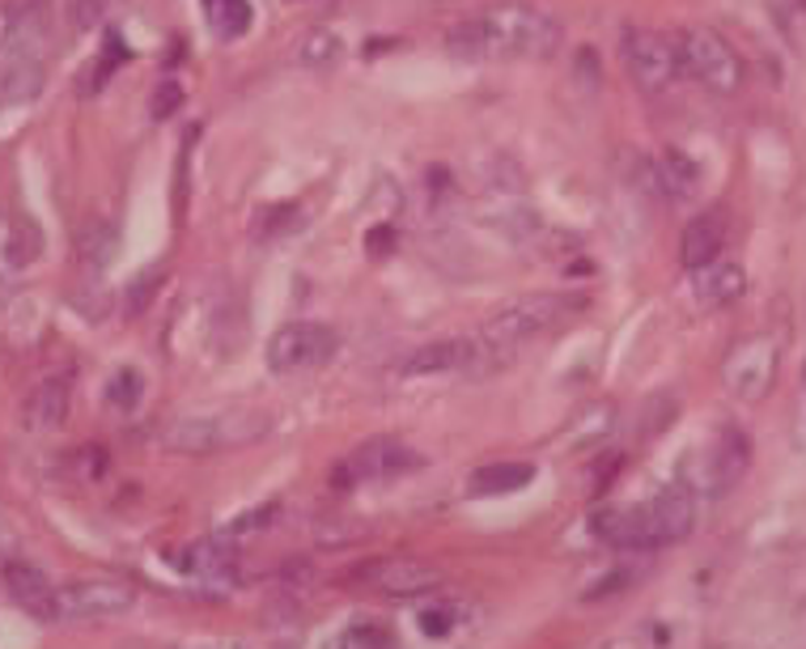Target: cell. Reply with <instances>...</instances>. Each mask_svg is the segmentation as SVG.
I'll return each instance as SVG.
<instances>
[{"label":"cell","mask_w":806,"mask_h":649,"mask_svg":"<svg viewBox=\"0 0 806 649\" xmlns=\"http://www.w3.org/2000/svg\"><path fill=\"white\" fill-rule=\"evenodd\" d=\"M586 306V297H573V293H526L518 302H510L505 311H497L484 327H480V336L488 339L493 348L501 353H514L522 339L540 336L547 327H556V323H565L573 314Z\"/></svg>","instance_id":"cell-3"},{"label":"cell","mask_w":806,"mask_h":649,"mask_svg":"<svg viewBox=\"0 0 806 649\" xmlns=\"http://www.w3.org/2000/svg\"><path fill=\"white\" fill-rule=\"evenodd\" d=\"M658 174H663V192L688 195L692 187H696V166H692L684 153H666Z\"/></svg>","instance_id":"cell-23"},{"label":"cell","mask_w":806,"mask_h":649,"mask_svg":"<svg viewBox=\"0 0 806 649\" xmlns=\"http://www.w3.org/2000/svg\"><path fill=\"white\" fill-rule=\"evenodd\" d=\"M107 4H111V0H72V26H77V30H90V26L107 13Z\"/></svg>","instance_id":"cell-31"},{"label":"cell","mask_w":806,"mask_h":649,"mask_svg":"<svg viewBox=\"0 0 806 649\" xmlns=\"http://www.w3.org/2000/svg\"><path fill=\"white\" fill-rule=\"evenodd\" d=\"M365 251H370L374 260H386V255L395 251V230H391V225H374V230L365 234Z\"/></svg>","instance_id":"cell-32"},{"label":"cell","mask_w":806,"mask_h":649,"mask_svg":"<svg viewBox=\"0 0 806 649\" xmlns=\"http://www.w3.org/2000/svg\"><path fill=\"white\" fill-rule=\"evenodd\" d=\"M696 523V505L684 484L663 488L658 497H649L645 505L633 509H607L594 514V535L616 544V548H666L679 544Z\"/></svg>","instance_id":"cell-2"},{"label":"cell","mask_w":806,"mask_h":649,"mask_svg":"<svg viewBox=\"0 0 806 649\" xmlns=\"http://www.w3.org/2000/svg\"><path fill=\"white\" fill-rule=\"evenodd\" d=\"M4 590L13 595V602L30 611V616H39V620H56L60 616V590L48 581L43 569H34V565H26V560H9L4 565Z\"/></svg>","instance_id":"cell-12"},{"label":"cell","mask_w":806,"mask_h":649,"mask_svg":"<svg viewBox=\"0 0 806 649\" xmlns=\"http://www.w3.org/2000/svg\"><path fill=\"white\" fill-rule=\"evenodd\" d=\"M421 467V455L412 446H403L395 437H374L365 442L353 458L335 463L332 467V484L335 488H353L361 480H395L403 471H416Z\"/></svg>","instance_id":"cell-8"},{"label":"cell","mask_w":806,"mask_h":649,"mask_svg":"<svg viewBox=\"0 0 806 649\" xmlns=\"http://www.w3.org/2000/svg\"><path fill=\"white\" fill-rule=\"evenodd\" d=\"M442 581V574L433 565H421V560H382L374 569V586L386 590V595H425Z\"/></svg>","instance_id":"cell-16"},{"label":"cell","mask_w":806,"mask_h":649,"mask_svg":"<svg viewBox=\"0 0 806 649\" xmlns=\"http://www.w3.org/2000/svg\"><path fill=\"white\" fill-rule=\"evenodd\" d=\"M123 60H128V48L119 43V34H107V55H102V64H94V72H90V90H85V94H94L98 85H107V77H111Z\"/></svg>","instance_id":"cell-26"},{"label":"cell","mask_w":806,"mask_h":649,"mask_svg":"<svg viewBox=\"0 0 806 649\" xmlns=\"http://www.w3.org/2000/svg\"><path fill=\"white\" fill-rule=\"evenodd\" d=\"M69 408H72L69 383H64V378H51V383L30 391V399H26V420H30L34 429H56V425L69 420Z\"/></svg>","instance_id":"cell-17"},{"label":"cell","mask_w":806,"mask_h":649,"mask_svg":"<svg viewBox=\"0 0 806 649\" xmlns=\"http://www.w3.org/2000/svg\"><path fill=\"white\" fill-rule=\"evenodd\" d=\"M204 4V18L213 26L216 39H242L246 26H251V0H200Z\"/></svg>","instance_id":"cell-20"},{"label":"cell","mask_w":806,"mask_h":649,"mask_svg":"<svg viewBox=\"0 0 806 649\" xmlns=\"http://www.w3.org/2000/svg\"><path fill=\"white\" fill-rule=\"evenodd\" d=\"M692 288H696V302L722 311V306H735L738 297L747 293V272L731 260H713L709 267H696L692 272Z\"/></svg>","instance_id":"cell-13"},{"label":"cell","mask_w":806,"mask_h":649,"mask_svg":"<svg viewBox=\"0 0 806 649\" xmlns=\"http://www.w3.org/2000/svg\"><path fill=\"white\" fill-rule=\"evenodd\" d=\"M798 4H803V9H806V0H798Z\"/></svg>","instance_id":"cell-35"},{"label":"cell","mask_w":806,"mask_h":649,"mask_svg":"<svg viewBox=\"0 0 806 649\" xmlns=\"http://www.w3.org/2000/svg\"><path fill=\"white\" fill-rule=\"evenodd\" d=\"M747 463H752V442H747V433L735 429V425H726V429L713 437L709 455L701 463V488H705L709 497L731 493V488L747 476Z\"/></svg>","instance_id":"cell-10"},{"label":"cell","mask_w":806,"mask_h":649,"mask_svg":"<svg viewBox=\"0 0 806 649\" xmlns=\"http://www.w3.org/2000/svg\"><path fill=\"white\" fill-rule=\"evenodd\" d=\"M13 544H18V535H13V527H9V518L0 514V552H9Z\"/></svg>","instance_id":"cell-34"},{"label":"cell","mask_w":806,"mask_h":649,"mask_svg":"<svg viewBox=\"0 0 806 649\" xmlns=\"http://www.w3.org/2000/svg\"><path fill=\"white\" fill-rule=\"evenodd\" d=\"M619 586H628V574H616V577H603V581H598V586H591V590H586V599H603V595H607V599H612V595H616Z\"/></svg>","instance_id":"cell-33"},{"label":"cell","mask_w":806,"mask_h":649,"mask_svg":"<svg viewBox=\"0 0 806 649\" xmlns=\"http://www.w3.org/2000/svg\"><path fill=\"white\" fill-rule=\"evenodd\" d=\"M624 64H628V77L637 81L645 94H663V90H671V81L684 72L675 43L666 34H658V30H645V26H628L624 30Z\"/></svg>","instance_id":"cell-6"},{"label":"cell","mask_w":806,"mask_h":649,"mask_svg":"<svg viewBox=\"0 0 806 649\" xmlns=\"http://www.w3.org/2000/svg\"><path fill=\"white\" fill-rule=\"evenodd\" d=\"M535 480V463H522V458H501V463H480L472 471V488L475 497H505V493H518L526 484Z\"/></svg>","instance_id":"cell-15"},{"label":"cell","mask_w":806,"mask_h":649,"mask_svg":"<svg viewBox=\"0 0 806 649\" xmlns=\"http://www.w3.org/2000/svg\"><path fill=\"white\" fill-rule=\"evenodd\" d=\"M298 225V209L293 204H276V209H268V213L255 216V234L260 239H276V234H285Z\"/></svg>","instance_id":"cell-25"},{"label":"cell","mask_w":806,"mask_h":649,"mask_svg":"<svg viewBox=\"0 0 806 649\" xmlns=\"http://www.w3.org/2000/svg\"><path fill=\"white\" fill-rule=\"evenodd\" d=\"M421 628H425V637H451L454 611L451 607H425L421 611Z\"/></svg>","instance_id":"cell-30"},{"label":"cell","mask_w":806,"mask_h":649,"mask_svg":"<svg viewBox=\"0 0 806 649\" xmlns=\"http://www.w3.org/2000/svg\"><path fill=\"white\" fill-rule=\"evenodd\" d=\"M340 353V332L328 323H285L276 336L268 339V365L276 374L293 369H319Z\"/></svg>","instance_id":"cell-5"},{"label":"cell","mask_w":806,"mask_h":649,"mask_svg":"<svg viewBox=\"0 0 806 649\" xmlns=\"http://www.w3.org/2000/svg\"><path fill=\"white\" fill-rule=\"evenodd\" d=\"M276 518V505H260V509H251V514H242V518H234L230 527H225V539H242V535H255V530H263L268 523Z\"/></svg>","instance_id":"cell-28"},{"label":"cell","mask_w":806,"mask_h":649,"mask_svg":"<svg viewBox=\"0 0 806 649\" xmlns=\"http://www.w3.org/2000/svg\"><path fill=\"white\" fill-rule=\"evenodd\" d=\"M722 246H726V221H722V213H701L684 225L679 260H684L688 272H696V267H709L713 260H722Z\"/></svg>","instance_id":"cell-14"},{"label":"cell","mask_w":806,"mask_h":649,"mask_svg":"<svg viewBox=\"0 0 806 649\" xmlns=\"http://www.w3.org/2000/svg\"><path fill=\"white\" fill-rule=\"evenodd\" d=\"M459 60H501V55H552L561 48V26L526 4H497L480 18L459 22L446 34Z\"/></svg>","instance_id":"cell-1"},{"label":"cell","mask_w":806,"mask_h":649,"mask_svg":"<svg viewBox=\"0 0 806 649\" xmlns=\"http://www.w3.org/2000/svg\"><path fill=\"white\" fill-rule=\"evenodd\" d=\"M675 51H679V69L688 72L692 81H701L705 90H713V94L743 90V55H738L735 43L722 30L688 26L675 39Z\"/></svg>","instance_id":"cell-4"},{"label":"cell","mask_w":806,"mask_h":649,"mask_svg":"<svg viewBox=\"0 0 806 649\" xmlns=\"http://www.w3.org/2000/svg\"><path fill=\"white\" fill-rule=\"evenodd\" d=\"M773 378H777V339H747L743 348H735V357L726 361V383L747 399H759L773 386Z\"/></svg>","instance_id":"cell-11"},{"label":"cell","mask_w":806,"mask_h":649,"mask_svg":"<svg viewBox=\"0 0 806 649\" xmlns=\"http://www.w3.org/2000/svg\"><path fill=\"white\" fill-rule=\"evenodd\" d=\"M510 353L493 348L484 336H463V339H442V344H429L421 353L403 361V374L421 378V374H480V369H493Z\"/></svg>","instance_id":"cell-7"},{"label":"cell","mask_w":806,"mask_h":649,"mask_svg":"<svg viewBox=\"0 0 806 649\" xmlns=\"http://www.w3.org/2000/svg\"><path fill=\"white\" fill-rule=\"evenodd\" d=\"M167 442L174 450H188V455H200V450H216L230 442L225 433V420H179L174 429L167 433Z\"/></svg>","instance_id":"cell-18"},{"label":"cell","mask_w":806,"mask_h":649,"mask_svg":"<svg viewBox=\"0 0 806 649\" xmlns=\"http://www.w3.org/2000/svg\"><path fill=\"white\" fill-rule=\"evenodd\" d=\"M302 64L310 69H323V64H335L340 60V39L335 34H306V43L298 48Z\"/></svg>","instance_id":"cell-24"},{"label":"cell","mask_w":806,"mask_h":649,"mask_svg":"<svg viewBox=\"0 0 806 649\" xmlns=\"http://www.w3.org/2000/svg\"><path fill=\"white\" fill-rule=\"evenodd\" d=\"M183 569L195 577H225L234 569V552H230V539H204V544H191L183 556Z\"/></svg>","instance_id":"cell-19"},{"label":"cell","mask_w":806,"mask_h":649,"mask_svg":"<svg viewBox=\"0 0 806 649\" xmlns=\"http://www.w3.org/2000/svg\"><path fill=\"white\" fill-rule=\"evenodd\" d=\"M179 107H183V85H179V81H167V85H158V90H153L149 115H153V120H170Z\"/></svg>","instance_id":"cell-29"},{"label":"cell","mask_w":806,"mask_h":649,"mask_svg":"<svg viewBox=\"0 0 806 649\" xmlns=\"http://www.w3.org/2000/svg\"><path fill=\"white\" fill-rule=\"evenodd\" d=\"M141 395H144V378H141V369H132V365L115 369V378L107 383V399H111V408H119V412H132L141 404Z\"/></svg>","instance_id":"cell-21"},{"label":"cell","mask_w":806,"mask_h":649,"mask_svg":"<svg viewBox=\"0 0 806 649\" xmlns=\"http://www.w3.org/2000/svg\"><path fill=\"white\" fill-rule=\"evenodd\" d=\"M60 616L69 620H94V616H119V611H132L137 590L119 577H81L60 586Z\"/></svg>","instance_id":"cell-9"},{"label":"cell","mask_w":806,"mask_h":649,"mask_svg":"<svg viewBox=\"0 0 806 649\" xmlns=\"http://www.w3.org/2000/svg\"><path fill=\"white\" fill-rule=\"evenodd\" d=\"M612 420H616V408H612V404H594V408L577 420V429H573V446L582 450V446L603 442V437L612 433Z\"/></svg>","instance_id":"cell-22"},{"label":"cell","mask_w":806,"mask_h":649,"mask_svg":"<svg viewBox=\"0 0 806 649\" xmlns=\"http://www.w3.org/2000/svg\"><path fill=\"white\" fill-rule=\"evenodd\" d=\"M162 276H167V267H149L137 285L128 288V314H141L149 302H153V293L162 285Z\"/></svg>","instance_id":"cell-27"}]
</instances>
